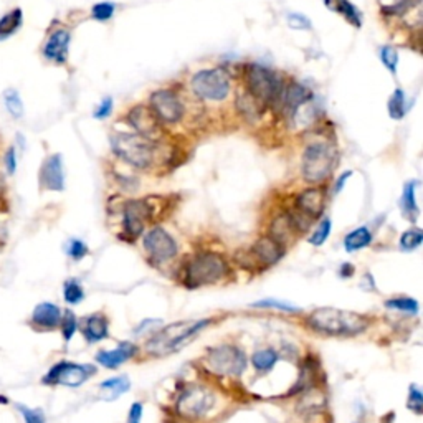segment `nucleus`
Segmentation results:
<instances>
[{
  "instance_id": "31",
  "label": "nucleus",
  "mask_w": 423,
  "mask_h": 423,
  "mask_svg": "<svg viewBox=\"0 0 423 423\" xmlns=\"http://www.w3.org/2000/svg\"><path fill=\"white\" fill-rule=\"evenodd\" d=\"M3 101H6V108L15 119L23 116V101L20 94L15 89H7L3 93Z\"/></svg>"
},
{
  "instance_id": "12",
  "label": "nucleus",
  "mask_w": 423,
  "mask_h": 423,
  "mask_svg": "<svg viewBox=\"0 0 423 423\" xmlns=\"http://www.w3.org/2000/svg\"><path fill=\"white\" fill-rule=\"evenodd\" d=\"M215 405V395L207 387H188L180 393L175 404V410L182 418L199 420L212 410Z\"/></svg>"
},
{
  "instance_id": "39",
  "label": "nucleus",
  "mask_w": 423,
  "mask_h": 423,
  "mask_svg": "<svg viewBox=\"0 0 423 423\" xmlns=\"http://www.w3.org/2000/svg\"><path fill=\"white\" fill-rule=\"evenodd\" d=\"M17 410L22 413L25 423H45L47 422V417H45L42 409H28V406L25 405L17 404Z\"/></svg>"
},
{
  "instance_id": "19",
  "label": "nucleus",
  "mask_w": 423,
  "mask_h": 423,
  "mask_svg": "<svg viewBox=\"0 0 423 423\" xmlns=\"http://www.w3.org/2000/svg\"><path fill=\"white\" fill-rule=\"evenodd\" d=\"M61 316L63 311L53 303H40L35 306L34 313H32V326H35L40 331H52L60 327Z\"/></svg>"
},
{
  "instance_id": "6",
  "label": "nucleus",
  "mask_w": 423,
  "mask_h": 423,
  "mask_svg": "<svg viewBox=\"0 0 423 423\" xmlns=\"http://www.w3.org/2000/svg\"><path fill=\"white\" fill-rule=\"evenodd\" d=\"M338 164V151L331 142H313L306 146L301 159L303 179L310 184H323L331 177Z\"/></svg>"
},
{
  "instance_id": "35",
  "label": "nucleus",
  "mask_w": 423,
  "mask_h": 423,
  "mask_svg": "<svg viewBox=\"0 0 423 423\" xmlns=\"http://www.w3.org/2000/svg\"><path fill=\"white\" fill-rule=\"evenodd\" d=\"M65 252H67V254L69 258H72V260L80 261V260H83L86 254L89 253V248L83 240L72 238V240H69L67 243V246H65Z\"/></svg>"
},
{
  "instance_id": "20",
  "label": "nucleus",
  "mask_w": 423,
  "mask_h": 423,
  "mask_svg": "<svg viewBox=\"0 0 423 423\" xmlns=\"http://www.w3.org/2000/svg\"><path fill=\"white\" fill-rule=\"evenodd\" d=\"M135 352H138V347H135L133 343H126L124 340V343L119 344L113 351H100L94 359H96V362L102 365V367L118 369L129 359H133Z\"/></svg>"
},
{
  "instance_id": "32",
  "label": "nucleus",
  "mask_w": 423,
  "mask_h": 423,
  "mask_svg": "<svg viewBox=\"0 0 423 423\" xmlns=\"http://www.w3.org/2000/svg\"><path fill=\"white\" fill-rule=\"evenodd\" d=\"M60 327H61V334H63L65 343H69L73 336H75V332L78 331V319L72 310L63 311Z\"/></svg>"
},
{
  "instance_id": "47",
  "label": "nucleus",
  "mask_w": 423,
  "mask_h": 423,
  "mask_svg": "<svg viewBox=\"0 0 423 423\" xmlns=\"http://www.w3.org/2000/svg\"><path fill=\"white\" fill-rule=\"evenodd\" d=\"M354 271H356L354 265H351V263H344V265H340L339 274L344 278H351L352 274H354Z\"/></svg>"
},
{
  "instance_id": "41",
  "label": "nucleus",
  "mask_w": 423,
  "mask_h": 423,
  "mask_svg": "<svg viewBox=\"0 0 423 423\" xmlns=\"http://www.w3.org/2000/svg\"><path fill=\"white\" fill-rule=\"evenodd\" d=\"M93 17L96 20H109L111 17H113L114 14V6L111 2H101V3H96V6L93 7L91 10Z\"/></svg>"
},
{
  "instance_id": "18",
  "label": "nucleus",
  "mask_w": 423,
  "mask_h": 423,
  "mask_svg": "<svg viewBox=\"0 0 423 423\" xmlns=\"http://www.w3.org/2000/svg\"><path fill=\"white\" fill-rule=\"evenodd\" d=\"M69 32L65 28L52 32L47 42L43 45V56L48 61H53L56 65L67 63L68 60V48H69Z\"/></svg>"
},
{
  "instance_id": "16",
  "label": "nucleus",
  "mask_w": 423,
  "mask_h": 423,
  "mask_svg": "<svg viewBox=\"0 0 423 423\" xmlns=\"http://www.w3.org/2000/svg\"><path fill=\"white\" fill-rule=\"evenodd\" d=\"M326 207V192L321 187H310L299 192L294 199V210L306 217L307 220L314 221L323 215Z\"/></svg>"
},
{
  "instance_id": "34",
  "label": "nucleus",
  "mask_w": 423,
  "mask_h": 423,
  "mask_svg": "<svg viewBox=\"0 0 423 423\" xmlns=\"http://www.w3.org/2000/svg\"><path fill=\"white\" fill-rule=\"evenodd\" d=\"M406 409L415 415H422L423 412V395L422 390L417 384H412L409 387V398H406Z\"/></svg>"
},
{
  "instance_id": "49",
  "label": "nucleus",
  "mask_w": 423,
  "mask_h": 423,
  "mask_svg": "<svg viewBox=\"0 0 423 423\" xmlns=\"http://www.w3.org/2000/svg\"><path fill=\"white\" fill-rule=\"evenodd\" d=\"M2 188H3V175L2 172H0V192H2Z\"/></svg>"
},
{
  "instance_id": "2",
  "label": "nucleus",
  "mask_w": 423,
  "mask_h": 423,
  "mask_svg": "<svg viewBox=\"0 0 423 423\" xmlns=\"http://www.w3.org/2000/svg\"><path fill=\"white\" fill-rule=\"evenodd\" d=\"M230 273L228 263L215 252H199L184 263L180 283L186 288H202L224 281Z\"/></svg>"
},
{
  "instance_id": "22",
  "label": "nucleus",
  "mask_w": 423,
  "mask_h": 423,
  "mask_svg": "<svg viewBox=\"0 0 423 423\" xmlns=\"http://www.w3.org/2000/svg\"><path fill=\"white\" fill-rule=\"evenodd\" d=\"M131 380L127 376H118L113 379L102 380L100 384V397L106 402H113L129 392Z\"/></svg>"
},
{
  "instance_id": "40",
  "label": "nucleus",
  "mask_w": 423,
  "mask_h": 423,
  "mask_svg": "<svg viewBox=\"0 0 423 423\" xmlns=\"http://www.w3.org/2000/svg\"><path fill=\"white\" fill-rule=\"evenodd\" d=\"M418 3H420V0H398L393 6L384 7L382 12H385L387 15H404L405 12H409L412 7L418 6Z\"/></svg>"
},
{
  "instance_id": "24",
  "label": "nucleus",
  "mask_w": 423,
  "mask_h": 423,
  "mask_svg": "<svg viewBox=\"0 0 423 423\" xmlns=\"http://www.w3.org/2000/svg\"><path fill=\"white\" fill-rule=\"evenodd\" d=\"M372 240L373 235L371 228L357 227L354 230H351V232L344 237V248H346L347 253L359 252V250L367 248V246L372 243Z\"/></svg>"
},
{
  "instance_id": "7",
  "label": "nucleus",
  "mask_w": 423,
  "mask_h": 423,
  "mask_svg": "<svg viewBox=\"0 0 423 423\" xmlns=\"http://www.w3.org/2000/svg\"><path fill=\"white\" fill-rule=\"evenodd\" d=\"M192 93L205 101H224L227 100L232 80L225 68H208L197 72L191 80Z\"/></svg>"
},
{
  "instance_id": "13",
  "label": "nucleus",
  "mask_w": 423,
  "mask_h": 423,
  "mask_svg": "<svg viewBox=\"0 0 423 423\" xmlns=\"http://www.w3.org/2000/svg\"><path fill=\"white\" fill-rule=\"evenodd\" d=\"M149 108L161 124H177L186 116V106L172 89H159L151 94Z\"/></svg>"
},
{
  "instance_id": "46",
  "label": "nucleus",
  "mask_w": 423,
  "mask_h": 423,
  "mask_svg": "<svg viewBox=\"0 0 423 423\" xmlns=\"http://www.w3.org/2000/svg\"><path fill=\"white\" fill-rule=\"evenodd\" d=\"M351 175H352V171H347L346 174H343V175H340V177L338 179V182H336V186H334V194H339V192L343 191V187L346 186L347 179L351 177Z\"/></svg>"
},
{
  "instance_id": "44",
  "label": "nucleus",
  "mask_w": 423,
  "mask_h": 423,
  "mask_svg": "<svg viewBox=\"0 0 423 423\" xmlns=\"http://www.w3.org/2000/svg\"><path fill=\"white\" fill-rule=\"evenodd\" d=\"M111 109H113V100L111 98H105L100 106H98L96 111H94V118L96 119H105L111 114Z\"/></svg>"
},
{
  "instance_id": "28",
  "label": "nucleus",
  "mask_w": 423,
  "mask_h": 423,
  "mask_svg": "<svg viewBox=\"0 0 423 423\" xmlns=\"http://www.w3.org/2000/svg\"><path fill=\"white\" fill-rule=\"evenodd\" d=\"M63 298L68 305H80L81 301L85 299V290L81 286L80 279L76 278H69L65 281L63 285Z\"/></svg>"
},
{
  "instance_id": "21",
  "label": "nucleus",
  "mask_w": 423,
  "mask_h": 423,
  "mask_svg": "<svg viewBox=\"0 0 423 423\" xmlns=\"http://www.w3.org/2000/svg\"><path fill=\"white\" fill-rule=\"evenodd\" d=\"M81 334L89 344H96L109 336V321L102 313L86 316L81 321Z\"/></svg>"
},
{
  "instance_id": "4",
  "label": "nucleus",
  "mask_w": 423,
  "mask_h": 423,
  "mask_svg": "<svg viewBox=\"0 0 423 423\" xmlns=\"http://www.w3.org/2000/svg\"><path fill=\"white\" fill-rule=\"evenodd\" d=\"M111 149L135 169H151L159 159V141L138 133H114L111 135Z\"/></svg>"
},
{
  "instance_id": "43",
  "label": "nucleus",
  "mask_w": 423,
  "mask_h": 423,
  "mask_svg": "<svg viewBox=\"0 0 423 423\" xmlns=\"http://www.w3.org/2000/svg\"><path fill=\"white\" fill-rule=\"evenodd\" d=\"M142 412H144V406H142L141 402H134L131 405L129 413H127V423H141Z\"/></svg>"
},
{
  "instance_id": "23",
  "label": "nucleus",
  "mask_w": 423,
  "mask_h": 423,
  "mask_svg": "<svg viewBox=\"0 0 423 423\" xmlns=\"http://www.w3.org/2000/svg\"><path fill=\"white\" fill-rule=\"evenodd\" d=\"M417 186L418 180H409V182L404 186V192H402V199H400L402 213H404L406 220H412L413 224L417 221L418 215H420V208H418L417 204V195H415Z\"/></svg>"
},
{
  "instance_id": "29",
  "label": "nucleus",
  "mask_w": 423,
  "mask_h": 423,
  "mask_svg": "<svg viewBox=\"0 0 423 423\" xmlns=\"http://www.w3.org/2000/svg\"><path fill=\"white\" fill-rule=\"evenodd\" d=\"M423 243V230L418 227L409 228L402 233L400 237V248L404 252H413V250L420 248Z\"/></svg>"
},
{
  "instance_id": "9",
  "label": "nucleus",
  "mask_w": 423,
  "mask_h": 423,
  "mask_svg": "<svg viewBox=\"0 0 423 423\" xmlns=\"http://www.w3.org/2000/svg\"><path fill=\"white\" fill-rule=\"evenodd\" d=\"M205 362H207V367L217 376L240 377L246 369L248 360H246L245 352L240 347L227 344V346L210 349Z\"/></svg>"
},
{
  "instance_id": "17",
  "label": "nucleus",
  "mask_w": 423,
  "mask_h": 423,
  "mask_svg": "<svg viewBox=\"0 0 423 423\" xmlns=\"http://www.w3.org/2000/svg\"><path fill=\"white\" fill-rule=\"evenodd\" d=\"M39 182L42 191L63 192L65 191V171L61 154H52L45 159L40 167Z\"/></svg>"
},
{
  "instance_id": "27",
  "label": "nucleus",
  "mask_w": 423,
  "mask_h": 423,
  "mask_svg": "<svg viewBox=\"0 0 423 423\" xmlns=\"http://www.w3.org/2000/svg\"><path fill=\"white\" fill-rule=\"evenodd\" d=\"M278 360L276 351L273 349H260V351L253 352L252 364L258 372H270L274 367Z\"/></svg>"
},
{
  "instance_id": "36",
  "label": "nucleus",
  "mask_w": 423,
  "mask_h": 423,
  "mask_svg": "<svg viewBox=\"0 0 423 423\" xmlns=\"http://www.w3.org/2000/svg\"><path fill=\"white\" fill-rule=\"evenodd\" d=\"M336 6H332V9L340 12V14L346 17L349 22L354 23L356 27L360 25V20H359V12H357V9L352 3H349L347 0H334Z\"/></svg>"
},
{
  "instance_id": "26",
  "label": "nucleus",
  "mask_w": 423,
  "mask_h": 423,
  "mask_svg": "<svg viewBox=\"0 0 423 423\" xmlns=\"http://www.w3.org/2000/svg\"><path fill=\"white\" fill-rule=\"evenodd\" d=\"M384 306L392 311H398V313L410 314V316H417L418 311H420V305H418L417 299L409 298V296L390 298L384 303Z\"/></svg>"
},
{
  "instance_id": "25",
  "label": "nucleus",
  "mask_w": 423,
  "mask_h": 423,
  "mask_svg": "<svg viewBox=\"0 0 423 423\" xmlns=\"http://www.w3.org/2000/svg\"><path fill=\"white\" fill-rule=\"evenodd\" d=\"M23 23V12L22 9H14L3 17H0V42L10 39L19 32V28Z\"/></svg>"
},
{
  "instance_id": "38",
  "label": "nucleus",
  "mask_w": 423,
  "mask_h": 423,
  "mask_svg": "<svg viewBox=\"0 0 423 423\" xmlns=\"http://www.w3.org/2000/svg\"><path fill=\"white\" fill-rule=\"evenodd\" d=\"M380 60L390 73H395V67L398 63V52L395 50V48L390 47V45H387V47H382L380 48Z\"/></svg>"
},
{
  "instance_id": "11",
  "label": "nucleus",
  "mask_w": 423,
  "mask_h": 423,
  "mask_svg": "<svg viewBox=\"0 0 423 423\" xmlns=\"http://www.w3.org/2000/svg\"><path fill=\"white\" fill-rule=\"evenodd\" d=\"M142 248L149 261L155 266H161L164 263L174 260L179 253V245L175 238L162 227H154L142 237Z\"/></svg>"
},
{
  "instance_id": "10",
  "label": "nucleus",
  "mask_w": 423,
  "mask_h": 423,
  "mask_svg": "<svg viewBox=\"0 0 423 423\" xmlns=\"http://www.w3.org/2000/svg\"><path fill=\"white\" fill-rule=\"evenodd\" d=\"M96 373V367L91 364H76L69 360H60L43 376V385H65V387H80L89 377Z\"/></svg>"
},
{
  "instance_id": "45",
  "label": "nucleus",
  "mask_w": 423,
  "mask_h": 423,
  "mask_svg": "<svg viewBox=\"0 0 423 423\" xmlns=\"http://www.w3.org/2000/svg\"><path fill=\"white\" fill-rule=\"evenodd\" d=\"M290 23L294 28H310L311 27V23L307 22L305 17H301V15H291Z\"/></svg>"
},
{
  "instance_id": "8",
  "label": "nucleus",
  "mask_w": 423,
  "mask_h": 423,
  "mask_svg": "<svg viewBox=\"0 0 423 423\" xmlns=\"http://www.w3.org/2000/svg\"><path fill=\"white\" fill-rule=\"evenodd\" d=\"M285 245H281L274 238L266 235L254 241L248 250H243V252H240V254L237 253L235 260L240 261V265L248 270L270 268V266L276 265L285 257Z\"/></svg>"
},
{
  "instance_id": "30",
  "label": "nucleus",
  "mask_w": 423,
  "mask_h": 423,
  "mask_svg": "<svg viewBox=\"0 0 423 423\" xmlns=\"http://www.w3.org/2000/svg\"><path fill=\"white\" fill-rule=\"evenodd\" d=\"M331 230H332V220L329 217H324V219L318 224V227H316L313 235L307 238V241H310L313 246H321L324 245V241L329 238Z\"/></svg>"
},
{
  "instance_id": "37",
  "label": "nucleus",
  "mask_w": 423,
  "mask_h": 423,
  "mask_svg": "<svg viewBox=\"0 0 423 423\" xmlns=\"http://www.w3.org/2000/svg\"><path fill=\"white\" fill-rule=\"evenodd\" d=\"M405 100L402 89H395L393 96L389 101V113L393 119H402L405 114Z\"/></svg>"
},
{
  "instance_id": "3",
  "label": "nucleus",
  "mask_w": 423,
  "mask_h": 423,
  "mask_svg": "<svg viewBox=\"0 0 423 423\" xmlns=\"http://www.w3.org/2000/svg\"><path fill=\"white\" fill-rule=\"evenodd\" d=\"M245 85L246 93L252 94L263 108H273L274 111L283 109L286 86L278 73L257 63L246 65Z\"/></svg>"
},
{
  "instance_id": "15",
  "label": "nucleus",
  "mask_w": 423,
  "mask_h": 423,
  "mask_svg": "<svg viewBox=\"0 0 423 423\" xmlns=\"http://www.w3.org/2000/svg\"><path fill=\"white\" fill-rule=\"evenodd\" d=\"M127 122L134 127L135 133L144 135L147 139H153V141H159L162 134V124L155 118L149 106L138 105L131 108L129 113H127Z\"/></svg>"
},
{
  "instance_id": "33",
  "label": "nucleus",
  "mask_w": 423,
  "mask_h": 423,
  "mask_svg": "<svg viewBox=\"0 0 423 423\" xmlns=\"http://www.w3.org/2000/svg\"><path fill=\"white\" fill-rule=\"evenodd\" d=\"M253 307H266V310H278L281 311V313H298L299 307L291 305V303L286 301H279V299L274 298H266V299H260V301H254L252 303Z\"/></svg>"
},
{
  "instance_id": "42",
  "label": "nucleus",
  "mask_w": 423,
  "mask_h": 423,
  "mask_svg": "<svg viewBox=\"0 0 423 423\" xmlns=\"http://www.w3.org/2000/svg\"><path fill=\"white\" fill-rule=\"evenodd\" d=\"M3 164H6V171L9 175H14L17 171V151L14 146L7 149L6 155H3Z\"/></svg>"
},
{
  "instance_id": "14",
  "label": "nucleus",
  "mask_w": 423,
  "mask_h": 423,
  "mask_svg": "<svg viewBox=\"0 0 423 423\" xmlns=\"http://www.w3.org/2000/svg\"><path fill=\"white\" fill-rule=\"evenodd\" d=\"M151 219H153V205L146 199L127 200L122 207V233L134 241L142 235L146 224Z\"/></svg>"
},
{
  "instance_id": "1",
  "label": "nucleus",
  "mask_w": 423,
  "mask_h": 423,
  "mask_svg": "<svg viewBox=\"0 0 423 423\" xmlns=\"http://www.w3.org/2000/svg\"><path fill=\"white\" fill-rule=\"evenodd\" d=\"M307 327L324 336L351 338L364 332L371 326L367 316L338 310V307H319L306 318Z\"/></svg>"
},
{
  "instance_id": "5",
  "label": "nucleus",
  "mask_w": 423,
  "mask_h": 423,
  "mask_svg": "<svg viewBox=\"0 0 423 423\" xmlns=\"http://www.w3.org/2000/svg\"><path fill=\"white\" fill-rule=\"evenodd\" d=\"M212 319H197V321H179L174 324H167L162 329H159L153 338H149L144 344V351L153 357L169 356L172 352H177L179 349L191 340L197 332L207 327Z\"/></svg>"
},
{
  "instance_id": "48",
  "label": "nucleus",
  "mask_w": 423,
  "mask_h": 423,
  "mask_svg": "<svg viewBox=\"0 0 423 423\" xmlns=\"http://www.w3.org/2000/svg\"><path fill=\"white\" fill-rule=\"evenodd\" d=\"M0 404H2V405L9 404V398H6V397H2V395H0Z\"/></svg>"
}]
</instances>
